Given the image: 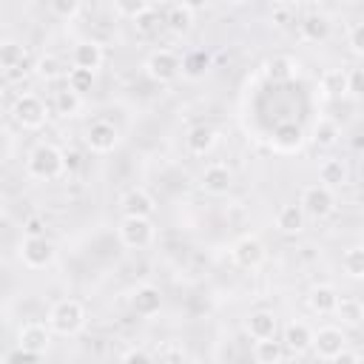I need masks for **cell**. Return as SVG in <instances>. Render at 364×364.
Returning a JSON list of instances; mask_svg holds the SVG:
<instances>
[{
    "instance_id": "6da1fadb",
    "label": "cell",
    "mask_w": 364,
    "mask_h": 364,
    "mask_svg": "<svg viewBox=\"0 0 364 364\" xmlns=\"http://www.w3.org/2000/svg\"><path fill=\"white\" fill-rule=\"evenodd\" d=\"M26 173L37 182H48L65 173V151L51 142H37L26 156Z\"/></svg>"
},
{
    "instance_id": "7a4b0ae2",
    "label": "cell",
    "mask_w": 364,
    "mask_h": 364,
    "mask_svg": "<svg viewBox=\"0 0 364 364\" xmlns=\"http://www.w3.org/2000/svg\"><path fill=\"white\" fill-rule=\"evenodd\" d=\"M46 324L57 336H77L85 327V307L77 299H60L51 304Z\"/></svg>"
},
{
    "instance_id": "3957f363",
    "label": "cell",
    "mask_w": 364,
    "mask_h": 364,
    "mask_svg": "<svg viewBox=\"0 0 364 364\" xmlns=\"http://www.w3.org/2000/svg\"><path fill=\"white\" fill-rule=\"evenodd\" d=\"M11 117L17 125H23L26 131H37L46 125L48 119V105L37 97V94H20L11 105Z\"/></svg>"
},
{
    "instance_id": "277c9868",
    "label": "cell",
    "mask_w": 364,
    "mask_h": 364,
    "mask_svg": "<svg viewBox=\"0 0 364 364\" xmlns=\"http://www.w3.org/2000/svg\"><path fill=\"white\" fill-rule=\"evenodd\" d=\"M142 68L154 82H173L182 74V57L171 48H156L148 54Z\"/></svg>"
},
{
    "instance_id": "5b68a950",
    "label": "cell",
    "mask_w": 364,
    "mask_h": 364,
    "mask_svg": "<svg viewBox=\"0 0 364 364\" xmlns=\"http://www.w3.org/2000/svg\"><path fill=\"white\" fill-rule=\"evenodd\" d=\"M299 205H301L307 219H327L336 210V193H333V188H327L321 182L318 185H307L301 191Z\"/></svg>"
},
{
    "instance_id": "8992f818",
    "label": "cell",
    "mask_w": 364,
    "mask_h": 364,
    "mask_svg": "<svg viewBox=\"0 0 364 364\" xmlns=\"http://www.w3.org/2000/svg\"><path fill=\"white\" fill-rule=\"evenodd\" d=\"M117 236L125 247L142 250L154 242V222H151V216H122V222L117 228Z\"/></svg>"
},
{
    "instance_id": "52a82bcc",
    "label": "cell",
    "mask_w": 364,
    "mask_h": 364,
    "mask_svg": "<svg viewBox=\"0 0 364 364\" xmlns=\"http://www.w3.org/2000/svg\"><path fill=\"white\" fill-rule=\"evenodd\" d=\"M20 262L26 264V267H31V270H43V267H48L51 262H54V256H57V250H54V245L46 239V236H26L23 242H20Z\"/></svg>"
},
{
    "instance_id": "ba28073f",
    "label": "cell",
    "mask_w": 364,
    "mask_h": 364,
    "mask_svg": "<svg viewBox=\"0 0 364 364\" xmlns=\"http://www.w3.org/2000/svg\"><path fill=\"white\" fill-rule=\"evenodd\" d=\"M347 347V333L341 330V327H336V324H327V327H318V330H313V353H316V358H321V361H336V355L341 353Z\"/></svg>"
},
{
    "instance_id": "9c48e42d",
    "label": "cell",
    "mask_w": 364,
    "mask_h": 364,
    "mask_svg": "<svg viewBox=\"0 0 364 364\" xmlns=\"http://www.w3.org/2000/svg\"><path fill=\"white\" fill-rule=\"evenodd\" d=\"M230 259H233L239 267H245V270H256V267H262L264 259H267L264 242H262L259 236L247 233V236H242V239L233 242V247H230Z\"/></svg>"
},
{
    "instance_id": "30bf717a",
    "label": "cell",
    "mask_w": 364,
    "mask_h": 364,
    "mask_svg": "<svg viewBox=\"0 0 364 364\" xmlns=\"http://www.w3.org/2000/svg\"><path fill=\"white\" fill-rule=\"evenodd\" d=\"M85 145L94 151V154H111L117 145H119V131L114 122L108 119H94L88 128H85Z\"/></svg>"
},
{
    "instance_id": "8fae6325",
    "label": "cell",
    "mask_w": 364,
    "mask_h": 364,
    "mask_svg": "<svg viewBox=\"0 0 364 364\" xmlns=\"http://www.w3.org/2000/svg\"><path fill=\"white\" fill-rule=\"evenodd\" d=\"M17 347H26L31 353H40L46 355L48 347H51V327L43 324V321H28L17 330Z\"/></svg>"
},
{
    "instance_id": "7c38bea8",
    "label": "cell",
    "mask_w": 364,
    "mask_h": 364,
    "mask_svg": "<svg viewBox=\"0 0 364 364\" xmlns=\"http://www.w3.org/2000/svg\"><path fill=\"white\" fill-rule=\"evenodd\" d=\"M199 188H202L205 193H210V196H225V193L233 188V171H230L228 165H222V162H213V165H208V168L202 171Z\"/></svg>"
},
{
    "instance_id": "4fadbf2b",
    "label": "cell",
    "mask_w": 364,
    "mask_h": 364,
    "mask_svg": "<svg viewBox=\"0 0 364 364\" xmlns=\"http://www.w3.org/2000/svg\"><path fill=\"white\" fill-rule=\"evenodd\" d=\"M128 304H131V310H134L136 316L151 318V316H156V313L162 310V293H159L156 284H139V287L131 293Z\"/></svg>"
},
{
    "instance_id": "5bb4252c",
    "label": "cell",
    "mask_w": 364,
    "mask_h": 364,
    "mask_svg": "<svg viewBox=\"0 0 364 364\" xmlns=\"http://www.w3.org/2000/svg\"><path fill=\"white\" fill-rule=\"evenodd\" d=\"M282 344L293 355H304L313 347V330L304 321H287L282 330Z\"/></svg>"
},
{
    "instance_id": "9a60e30c",
    "label": "cell",
    "mask_w": 364,
    "mask_h": 364,
    "mask_svg": "<svg viewBox=\"0 0 364 364\" xmlns=\"http://www.w3.org/2000/svg\"><path fill=\"white\" fill-rule=\"evenodd\" d=\"M216 142H219V131H216L213 125H208V122H199V125H193V128L185 134V148H188L193 156L210 154V151L216 148Z\"/></svg>"
},
{
    "instance_id": "2e32d148",
    "label": "cell",
    "mask_w": 364,
    "mask_h": 364,
    "mask_svg": "<svg viewBox=\"0 0 364 364\" xmlns=\"http://www.w3.org/2000/svg\"><path fill=\"white\" fill-rule=\"evenodd\" d=\"M119 208H122V216H154L156 202L145 188H128L119 199Z\"/></svg>"
},
{
    "instance_id": "e0dca14e",
    "label": "cell",
    "mask_w": 364,
    "mask_h": 364,
    "mask_svg": "<svg viewBox=\"0 0 364 364\" xmlns=\"http://www.w3.org/2000/svg\"><path fill=\"white\" fill-rule=\"evenodd\" d=\"M245 333L253 338V341H262V338H276L279 333V318L276 313L270 310H253L245 321Z\"/></svg>"
},
{
    "instance_id": "ac0fdd59",
    "label": "cell",
    "mask_w": 364,
    "mask_h": 364,
    "mask_svg": "<svg viewBox=\"0 0 364 364\" xmlns=\"http://www.w3.org/2000/svg\"><path fill=\"white\" fill-rule=\"evenodd\" d=\"M102 60H105V51H102V46L97 40H80L74 46V51H71V65L74 68H88L94 74L102 65Z\"/></svg>"
},
{
    "instance_id": "d6986e66",
    "label": "cell",
    "mask_w": 364,
    "mask_h": 364,
    "mask_svg": "<svg viewBox=\"0 0 364 364\" xmlns=\"http://www.w3.org/2000/svg\"><path fill=\"white\" fill-rule=\"evenodd\" d=\"M304 222H307V216L299 202H284L276 210V230L284 236H299L304 230Z\"/></svg>"
},
{
    "instance_id": "ffe728a7",
    "label": "cell",
    "mask_w": 364,
    "mask_h": 364,
    "mask_svg": "<svg viewBox=\"0 0 364 364\" xmlns=\"http://www.w3.org/2000/svg\"><path fill=\"white\" fill-rule=\"evenodd\" d=\"M304 145V131L296 122H279L273 128V148L282 154H296Z\"/></svg>"
},
{
    "instance_id": "44dd1931",
    "label": "cell",
    "mask_w": 364,
    "mask_h": 364,
    "mask_svg": "<svg viewBox=\"0 0 364 364\" xmlns=\"http://www.w3.org/2000/svg\"><path fill=\"white\" fill-rule=\"evenodd\" d=\"M264 74H267V80H270L273 85H282V82H290V80L299 74V63H296L293 57H287V54H279V57L267 60Z\"/></svg>"
},
{
    "instance_id": "7402d4cb",
    "label": "cell",
    "mask_w": 364,
    "mask_h": 364,
    "mask_svg": "<svg viewBox=\"0 0 364 364\" xmlns=\"http://www.w3.org/2000/svg\"><path fill=\"white\" fill-rule=\"evenodd\" d=\"M299 34L304 43H324L330 37V20L324 14H307L301 23H299Z\"/></svg>"
},
{
    "instance_id": "603a6c76",
    "label": "cell",
    "mask_w": 364,
    "mask_h": 364,
    "mask_svg": "<svg viewBox=\"0 0 364 364\" xmlns=\"http://www.w3.org/2000/svg\"><path fill=\"white\" fill-rule=\"evenodd\" d=\"M336 301H338V293L333 284H316L310 293H307V304L313 313L318 316H330L336 310Z\"/></svg>"
},
{
    "instance_id": "cb8c5ba5",
    "label": "cell",
    "mask_w": 364,
    "mask_h": 364,
    "mask_svg": "<svg viewBox=\"0 0 364 364\" xmlns=\"http://www.w3.org/2000/svg\"><path fill=\"white\" fill-rule=\"evenodd\" d=\"M347 176H350V171H347V162L344 159H324L318 165V182L327 185V188L347 185Z\"/></svg>"
},
{
    "instance_id": "d4e9b609",
    "label": "cell",
    "mask_w": 364,
    "mask_h": 364,
    "mask_svg": "<svg viewBox=\"0 0 364 364\" xmlns=\"http://www.w3.org/2000/svg\"><path fill=\"white\" fill-rule=\"evenodd\" d=\"M333 313H336V316L341 318V324H347V327H358V324L364 321V304H361L355 296H338Z\"/></svg>"
},
{
    "instance_id": "484cf974",
    "label": "cell",
    "mask_w": 364,
    "mask_h": 364,
    "mask_svg": "<svg viewBox=\"0 0 364 364\" xmlns=\"http://www.w3.org/2000/svg\"><path fill=\"white\" fill-rule=\"evenodd\" d=\"M253 358H256L259 364H279V361L287 358V350H284V344L276 341V338H262V341H256V347H253Z\"/></svg>"
},
{
    "instance_id": "4316f807",
    "label": "cell",
    "mask_w": 364,
    "mask_h": 364,
    "mask_svg": "<svg viewBox=\"0 0 364 364\" xmlns=\"http://www.w3.org/2000/svg\"><path fill=\"white\" fill-rule=\"evenodd\" d=\"M162 23H165L168 31H173V34H188V31L193 28V11L185 9L182 3H176V6L168 9V14H165Z\"/></svg>"
},
{
    "instance_id": "83f0119b",
    "label": "cell",
    "mask_w": 364,
    "mask_h": 364,
    "mask_svg": "<svg viewBox=\"0 0 364 364\" xmlns=\"http://www.w3.org/2000/svg\"><path fill=\"white\" fill-rule=\"evenodd\" d=\"M54 111L60 114V117H77L80 111H82V94H77V91H71L68 85L63 88V91H57L54 94Z\"/></svg>"
},
{
    "instance_id": "f1b7e54d",
    "label": "cell",
    "mask_w": 364,
    "mask_h": 364,
    "mask_svg": "<svg viewBox=\"0 0 364 364\" xmlns=\"http://www.w3.org/2000/svg\"><path fill=\"white\" fill-rule=\"evenodd\" d=\"M338 136H341L338 125H336L333 119H327V117L316 119V125H313V134H310V139H313L318 148H333V145L338 142Z\"/></svg>"
},
{
    "instance_id": "f546056e",
    "label": "cell",
    "mask_w": 364,
    "mask_h": 364,
    "mask_svg": "<svg viewBox=\"0 0 364 364\" xmlns=\"http://www.w3.org/2000/svg\"><path fill=\"white\" fill-rule=\"evenodd\" d=\"M34 71H37V77H40V80H46V82L63 80V77L68 74V71H65V65H63V60H60V57H54V54H43V57L37 60Z\"/></svg>"
},
{
    "instance_id": "4dcf8cb0",
    "label": "cell",
    "mask_w": 364,
    "mask_h": 364,
    "mask_svg": "<svg viewBox=\"0 0 364 364\" xmlns=\"http://www.w3.org/2000/svg\"><path fill=\"white\" fill-rule=\"evenodd\" d=\"M23 60H26V48L17 40H0V68L3 71H14Z\"/></svg>"
},
{
    "instance_id": "1f68e13d",
    "label": "cell",
    "mask_w": 364,
    "mask_h": 364,
    "mask_svg": "<svg viewBox=\"0 0 364 364\" xmlns=\"http://www.w3.org/2000/svg\"><path fill=\"white\" fill-rule=\"evenodd\" d=\"M341 270L350 276V279H364V247H350L344 256H341Z\"/></svg>"
},
{
    "instance_id": "d6a6232c",
    "label": "cell",
    "mask_w": 364,
    "mask_h": 364,
    "mask_svg": "<svg viewBox=\"0 0 364 364\" xmlns=\"http://www.w3.org/2000/svg\"><path fill=\"white\" fill-rule=\"evenodd\" d=\"M65 82H68L71 91L88 94V91L94 88V71H88V68H74V65H71V71L65 74Z\"/></svg>"
},
{
    "instance_id": "836d02e7",
    "label": "cell",
    "mask_w": 364,
    "mask_h": 364,
    "mask_svg": "<svg viewBox=\"0 0 364 364\" xmlns=\"http://www.w3.org/2000/svg\"><path fill=\"white\" fill-rule=\"evenodd\" d=\"M151 353H154V361H168V364H179V361L188 358V353H185V347L179 341H162Z\"/></svg>"
},
{
    "instance_id": "e575fe53",
    "label": "cell",
    "mask_w": 364,
    "mask_h": 364,
    "mask_svg": "<svg viewBox=\"0 0 364 364\" xmlns=\"http://www.w3.org/2000/svg\"><path fill=\"white\" fill-rule=\"evenodd\" d=\"M208 65H210V57L205 51H191L182 57V74H188V77H202L208 71Z\"/></svg>"
},
{
    "instance_id": "d590c367",
    "label": "cell",
    "mask_w": 364,
    "mask_h": 364,
    "mask_svg": "<svg viewBox=\"0 0 364 364\" xmlns=\"http://www.w3.org/2000/svg\"><path fill=\"white\" fill-rule=\"evenodd\" d=\"M344 88H347V71L333 68V71H327L321 77V91L327 97H338V94H344Z\"/></svg>"
},
{
    "instance_id": "8d00e7d4",
    "label": "cell",
    "mask_w": 364,
    "mask_h": 364,
    "mask_svg": "<svg viewBox=\"0 0 364 364\" xmlns=\"http://www.w3.org/2000/svg\"><path fill=\"white\" fill-rule=\"evenodd\" d=\"M114 9H117L119 17H125V20H136L142 11L151 9V0H114Z\"/></svg>"
},
{
    "instance_id": "74e56055",
    "label": "cell",
    "mask_w": 364,
    "mask_h": 364,
    "mask_svg": "<svg viewBox=\"0 0 364 364\" xmlns=\"http://www.w3.org/2000/svg\"><path fill=\"white\" fill-rule=\"evenodd\" d=\"M48 6H51V11H54L60 20H74V17L80 14L82 0H48Z\"/></svg>"
},
{
    "instance_id": "f35d334b",
    "label": "cell",
    "mask_w": 364,
    "mask_h": 364,
    "mask_svg": "<svg viewBox=\"0 0 364 364\" xmlns=\"http://www.w3.org/2000/svg\"><path fill=\"white\" fill-rule=\"evenodd\" d=\"M347 46L353 51V57H364V26L361 23H353L350 31H347Z\"/></svg>"
},
{
    "instance_id": "ab89813d",
    "label": "cell",
    "mask_w": 364,
    "mask_h": 364,
    "mask_svg": "<svg viewBox=\"0 0 364 364\" xmlns=\"http://www.w3.org/2000/svg\"><path fill=\"white\" fill-rule=\"evenodd\" d=\"M134 26H136V31H139V34H154V31L159 28V17L148 9V11H142V14L134 20Z\"/></svg>"
},
{
    "instance_id": "60d3db41",
    "label": "cell",
    "mask_w": 364,
    "mask_h": 364,
    "mask_svg": "<svg viewBox=\"0 0 364 364\" xmlns=\"http://www.w3.org/2000/svg\"><path fill=\"white\" fill-rule=\"evenodd\" d=\"M344 94H350V97H361L364 94V71L361 68L347 71V88H344Z\"/></svg>"
},
{
    "instance_id": "b9f144b4",
    "label": "cell",
    "mask_w": 364,
    "mask_h": 364,
    "mask_svg": "<svg viewBox=\"0 0 364 364\" xmlns=\"http://www.w3.org/2000/svg\"><path fill=\"white\" fill-rule=\"evenodd\" d=\"M119 358H122V361H142V364H151V361H154V353L145 350V347H128V350L119 353Z\"/></svg>"
},
{
    "instance_id": "7bdbcfd3",
    "label": "cell",
    "mask_w": 364,
    "mask_h": 364,
    "mask_svg": "<svg viewBox=\"0 0 364 364\" xmlns=\"http://www.w3.org/2000/svg\"><path fill=\"white\" fill-rule=\"evenodd\" d=\"M26 236H46V222L40 216H28L26 219Z\"/></svg>"
},
{
    "instance_id": "ee69618b",
    "label": "cell",
    "mask_w": 364,
    "mask_h": 364,
    "mask_svg": "<svg viewBox=\"0 0 364 364\" xmlns=\"http://www.w3.org/2000/svg\"><path fill=\"white\" fill-rule=\"evenodd\" d=\"M6 358H9V361H40L43 355H40V353H31V350H26V347H17V350H11Z\"/></svg>"
},
{
    "instance_id": "f6af8a7d",
    "label": "cell",
    "mask_w": 364,
    "mask_h": 364,
    "mask_svg": "<svg viewBox=\"0 0 364 364\" xmlns=\"http://www.w3.org/2000/svg\"><path fill=\"white\" fill-rule=\"evenodd\" d=\"M361 361V353H353L350 347H344L338 355H336V364H358Z\"/></svg>"
},
{
    "instance_id": "bcb514c9",
    "label": "cell",
    "mask_w": 364,
    "mask_h": 364,
    "mask_svg": "<svg viewBox=\"0 0 364 364\" xmlns=\"http://www.w3.org/2000/svg\"><path fill=\"white\" fill-rule=\"evenodd\" d=\"M185 9H191V11H199V9H205L210 0H179Z\"/></svg>"
},
{
    "instance_id": "7dc6e473",
    "label": "cell",
    "mask_w": 364,
    "mask_h": 364,
    "mask_svg": "<svg viewBox=\"0 0 364 364\" xmlns=\"http://www.w3.org/2000/svg\"><path fill=\"white\" fill-rule=\"evenodd\" d=\"M77 165H80V154H74V151L65 154V171H74Z\"/></svg>"
},
{
    "instance_id": "c3c4849f",
    "label": "cell",
    "mask_w": 364,
    "mask_h": 364,
    "mask_svg": "<svg viewBox=\"0 0 364 364\" xmlns=\"http://www.w3.org/2000/svg\"><path fill=\"white\" fill-rule=\"evenodd\" d=\"M225 3H230V6H242V3H247V0H225Z\"/></svg>"
},
{
    "instance_id": "681fc988",
    "label": "cell",
    "mask_w": 364,
    "mask_h": 364,
    "mask_svg": "<svg viewBox=\"0 0 364 364\" xmlns=\"http://www.w3.org/2000/svg\"><path fill=\"white\" fill-rule=\"evenodd\" d=\"M3 102H6V94H3V88H0V108H3Z\"/></svg>"
},
{
    "instance_id": "f907efd6",
    "label": "cell",
    "mask_w": 364,
    "mask_h": 364,
    "mask_svg": "<svg viewBox=\"0 0 364 364\" xmlns=\"http://www.w3.org/2000/svg\"><path fill=\"white\" fill-rule=\"evenodd\" d=\"M0 262H3V253H0Z\"/></svg>"
}]
</instances>
